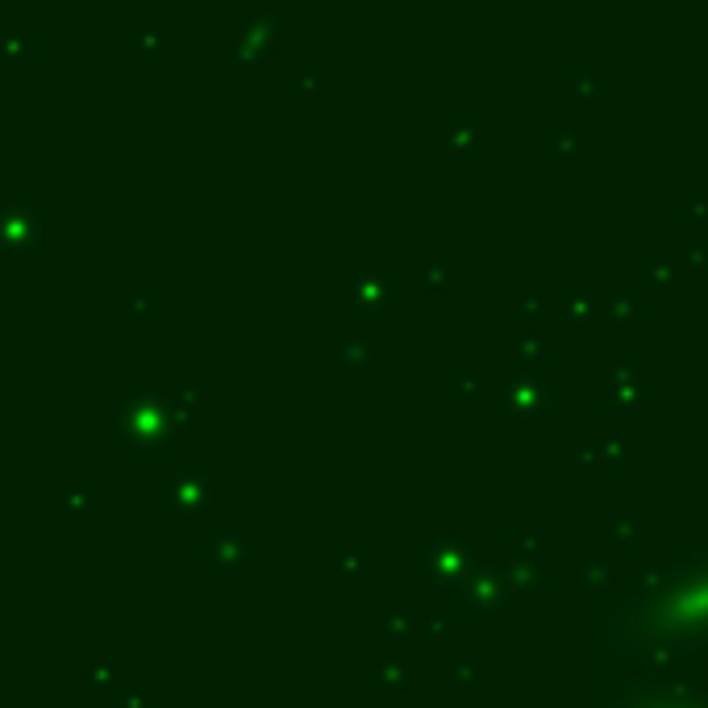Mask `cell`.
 <instances>
[{
  "label": "cell",
  "instance_id": "cell-1",
  "mask_svg": "<svg viewBox=\"0 0 708 708\" xmlns=\"http://www.w3.org/2000/svg\"><path fill=\"white\" fill-rule=\"evenodd\" d=\"M708 642V550L646 575L621 609L629 659H675Z\"/></svg>",
  "mask_w": 708,
  "mask_h": 708
},
{
  "label": "cell",
  "instance_id": "cell-2",
  "mask_svg": "<svg viewBox=\"0 0 708 708\" xmlns=\"http://www.w3.org/2000/svg\"><path fill=\"white\" fill-rule=\"evenodd\" d=\"M613 708H708V696L688 684H625Z\"/></svg>",
  "mask_w": 708,
  "mask_h": 708
}]
</instances>
